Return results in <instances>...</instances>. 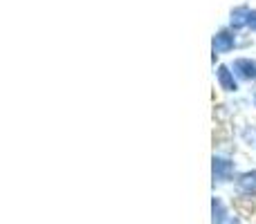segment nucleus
Listing matches in <instances>:
<instances>
[{
	"label": "nucleus",
	"mask_w": 256,
	"mask_h": 224,
	"mask_svg": "<svg viewBox=\"0 0 256 224\" xmlns=\"http://www.w3.org/2000/svg\"><path fill=\"white\" fill-rule=\"evenodd\" d=\"M254 148H256V146H254Z\"/></svg>",
	"instance_id": "nucleus-12"
},
{
	"label": "nucleus",
	"mask_w": 256,
	"mask_h": 224,
	"mask_svg": "<svg viewBox=\"0 0 256 224\" xmlns=\"http://www.w3.org/2000/svg\"><path fill=\"white\" fill-rule=\"evenodd\" d=\"M227 224H240V218L238 216H232L230 220H227Z\"/></svg>",
	"instance_id": "nucleus-10"
},
{
	"label": "nucleus",
	"mask_w": 256,
	"mask_h": 224,
	"mask_svg": "<svg viewBox=\"0 0 256 224\" xmlns=\"http://www.w3.org/2000/svg\"><path fill=\"white\" fill-rule=\"evenodd\" d=\"M230 65H232V70H234V74L238 76L240 83L256 85V58H252V56H236Z\"/></svg>",
	"instance_id": "nucleus-4"
},
{
	"label": "nucleus",
	"mask_w": 256,
	"mask_h": 224,
	"mask_svg": "<svg viewBox=\"0 0 256 224\" xmlns=\"http://www.w3.org/2000/svg\"><path fill=\"white\" fill-rule=\"evenodd\" d=\"M252 106H254V110H256V90H254V94H252Z\"/></svg>",
	"instance_id": "nucleus-11"
},
{
	"label": "nucleus",
	"mask_w": 256,
	"mask_h": 224,
	"mask_svg": "<svg viewBox=\"0 0 256 224\" xmlns=\"http://www.w3.org/2000/svg\"><path fill=\"white\" fill-rule=\"evenodd\" d=\"M240 34L238 31H234L232 27H220V29L216 31V34L212 36V54H214V65H216V61L220 56H225V54H232L236 52V49H240Z\"/></svg>",
	"instance_id": "nucleus-1"
},
{
	"label": "nucleus",
	"mask_w": 256,
	"mask_h": 224,
	"mask_svg": "<svg viewBox=\"0 0 256 224\" xmlns=\"http://www.w3.org/2000/svg\"><path fill=\"white\" fill-rule=\"evenodd\" d=\"M248 31H252V34H256V9H252V13H250V25H248Z\"/></svg>",
	"instance_id": "nucleus-9"
},
{
	"label": "nucleus",
	"mask_w": 256,
	"mask_h": 224,
	"mask_svg": "<svg viewBox=\"0 0 256 224\" xmlns=\"http://www.w3.org/2000/svg\"><path fill=\"white\" fill-rule=\"evenodd\" d=\"M238 139L248 146H256V126L254 123H243V126H240Z\"/></svg>",
	"instance_id": "nucleus-8"
},
{
	"label": "nucleus",
	"mask_w": 256,
	"mask_h": 224,
	"mask_svg": "<svg viewBox=\"0 0 256 224\" xmlns=\"http://www.w3.org/2000/svg\"><path fill=\"white\" fill-rule=\"evenodd\" d=\"M212 177H214V186L216 184H227V182L236 180V162L227 155L214 153L212 157Z\"/></svg>",
	"instance_id": "nucleus-2"
},
{
	"label": "nucleus",
	"mask_w": 256,
	"mask_h": 224,
	"mask_svg": "<svg viewBox=\"0 0 256 224\" xmlns=\"http://www.w3.org/2000/svg\"><path fill=\"white\" fill-rule=\"evenodd\" d=\"M214 76H216V83L220 88V92L225 94H238L240 92V81L238 76L234 74L230 63H218L214 67Z\"/></svg>",
	"instance_id": "nucleus-3"
},
{
	"label": "nucleus",
	"mask_w": 256,
	"mask_h": 224,
	"mask_svg": "<svg viewBox=\"0 0 256 224\" xmlns=\"http://www.w3.org/2000/svg\"><path fill=\"white\" fill-rule=\"evenodd\" d=\"M234 189H236V193H238L240 198L256 200V168L238 173L236 180H234Z\"/></svg>",
	"instance_id": "nucleus-5"
},
{
	"label": "nucleus",
	"mask_w": 256,
	"mask_h": 224,
	"mask_svg": "<svg viewBox=\"0 0 256 224\" xmlns=\"http://www.w3.org/2000/svg\"><path fill=\"white\" fill-rule=\"evenodd\" d=\"M230 218L232 216H230V209H227L225 200L214 195L212 198V224H227Z\"/></svg>",
	"instance_id": "nucleus-7"
},
{
	"label": "nucleus",
	"mask_w": 256,
	"mask_h": 224,
	"mask_svg": "<svg viewBox=\"0 0 256 224\" xmlns=\"http://www.w3.org/2000/svg\"><path fill=\"white\" fill-rule=\"evenodd\" d=\"M250 13H252V7L250 4H236V7L230 9V18H227V27H232L234 31H248L250 25Z\"/></svg>",
	"instance_id": "nucleus-6"
}]
</instances>
